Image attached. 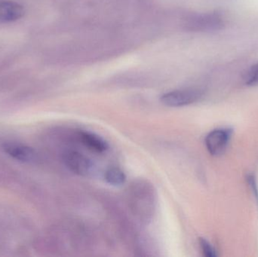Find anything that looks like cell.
Listing matches in <instances>:
<instances>
[{
  "instance_id": "cell-6",
  "label": "cell",
  "mask_w": 258,
  "mask_h": 257,
  "mask_svg": "<svg viewBox=\"0 0 258 257\" xmlns=\"http://www.w3.org/2000/svg\"><path fill=\"white\" fill-rule=\"evenodd\" d=\"M3 150L10 156L22 161H32L36 158V153L33 149L16 143H4Z\"/></svg>"
},
{
  "instance_id": "cell-7",
  "label": "cell",
  "mask_w": 258,
  "mask_h": 257,
  "mask_svg": "<svg viewBox=\"0 0 258 257\" xmlns=\"http://www.w3.org/2000/svg\"><path fill=\"white\" fill-rule=\"evenodd\" d=\"M80 139L86 147L95 152H104L108 149L107 142L99 136L92 133L82 132Z\"/></svg>"
},
{
  "instance_id": "cell-5",
  "label": "cell",
  "mask_w": 258,
  "mask_h": 257,
  "mask_svg": "<svg viewBox=\"0 0 258 257\" xmlns=\"http://www.w3.org/2000/svg\"><path fill=\"white\" fill-rule=\"evenodd\" d=\"M24 14V8L19 3L11 0H0V22L18 21Z\"/></svg>"
},
{
  "instance_id": "cell-4",
  "label": "cell",
  "mask_w": 258,
  "mask_h": 257,
  "mask_svg": "<svg viewBox=\"0 0 258 257\" xmlns=\"http://www.w3.org/2000/svg\"><path fill=\"white\" fill-rule=\"evenodd\" d=\"M231 133V130L224 128L211 131L206 138V148L209 152L213 155L222 154L230 141Z\"/></svg>"
},
{
  "instance_id": "cell-8",
  "label": "cell",
  "mask_w": 258,
  "mask_h": 257,
  "mask_svg": "<svg viewBox=\"0 0 258 257\" xmlns=\"http://www.w3.org/2000/svg\"><path fill=\"white\" fill-rule=\"evenodd\" d=\"M104 178H105V181H107V184L115 186V187L125 184V180H126L125 173L118 167H110V168H109L105 172Z\"/></svg>"
},
{
  "instance_id": "cell-10",
  "label": "cell",
  "mask_w": 258,
  "mask_h": 257,
  "mask_svg": "<svg viewBox=\"0 0 258 257\" xmlns=\"http://www.w3.org/2000/svg\"><path fill=\"white\" fill-rule=\"evenodd\" d=\"M200 247L203 250V254L207 257H215L217 256L215 249L212 247V244L209 241H206L204 238L200 239Z\"/></svg>"
},
{
  "instance_id": "cell-9",
  "label": "cell",
  "mask_w": 258,
  "mask_h": 257,
  "mask_svg": "<svg viewBox=\"0 0 258 257\" xmlns=\"http://www.w3.org/2000/svg\"><path fill=\"white\" fill-rule=\"evenodd\" d=\"M245 84L248 86L258 85V63L252 65L245 75Z\"/></svg>"
},
{
  "instance_id": "cell-3",
  "label": "cell",
  "mask_w": 258,
  "mask_h": 257,
  "mask_svg": "<svg viewBox=\"0 0 258 257\" xmlns=\"http://www.w3.org/2000/svg\"><path fill=\"white\" fill-rule=\"evenodd\" d=\"M63 161L71 172L80 176H88L92 173L93 169V164L91 159L77 151L67 152L63 155Z\"/></svg>"
},
{
  "instance_id": "cell-2",
  "label": "cell",
  "mask_w": 258,
  "mask_h": 257,
  "mask_svg": "<svg viewBox=\"0 0 258 257\" xmlns=\"http://www.w3.org/2000/svg\"><path fill=\"white\" fill-rule=\"evenodd\" d=\"M203 92L198 89H184L171 91L161 97V102L169 107L190 105L201 99Z\"/></svg>"
},
{
  "instance_id": "cell-1",
  "label": "cell",
  "mask_w": 258,
  "mask_h": 257,
  "mask_svg": "<svg viewBox=\"0 0 258 257\" xmlns=\"http://www.w3.org/2000/svg\"><path fill=\"white\" fill-rule=\"evenodd\" d=\"M185 28L194 32L218 31L223 29L224 21L216 12L196 13L188 15L185 19Z\"/></svg>"
}]
</instances>
